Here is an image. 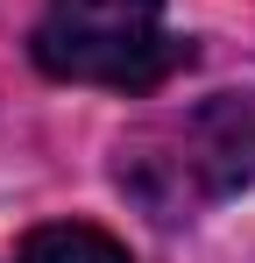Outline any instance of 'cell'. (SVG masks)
<instances>
[{
	"mask_svg": "<svg viewBox=\"0 0 255 263\" xmlns=\"http://www.w3.org/2000/svg\"><path fill=\"white\" fill-rule=\"evenodd\" d=\"M22 263H128V249L114 235H99V228L64 220V228H36L22 242Z\"/></svg>",
	"mask_w": 255,
	"mask_h": 263,
	"instance_id": "3",
	"label": "cell"
},
{
	"mask_svg": "<svg viewBox=\"0 0 255 263\" xmlns=\"http://www.w3.org/2000/svg\"><path fill=\"white\" fill-rule=\"evenodd\" d=\"M248 171H255V114L241 100H213L192 121L142 135L121 157V178L156 206V220H184L192 206L234 192Z\"/></svg>",
	"mask_w": 255,
	"mask_h": 263,
	"instance_id": "2",
	"label": "cell"
},
{
	"mask_svg": "<svg viewBox=\"0 0 255 263\" xmlns=\"http://www.w3.org/2000/svg\"><path fill=\"white\" fill-rule=\"evenodd\" d=\"M36 64L78 86H156L177 43L163 36V0H50L36 22Z\"/></svg>",
	"mask_w": 255,
	"mask_h": 263,
	"instance_id": "1",
	"label": "cell"
}]
</instances>
